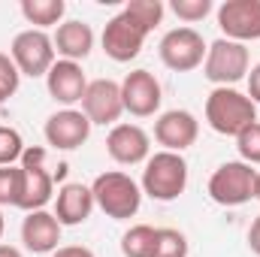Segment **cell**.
I'll return each instance as SVG.
<instances>
[{"instance_id":"836d02e7","label":"cell","mask_w":260,"mask_h":257,"mask_svg":"<svg viewBox=\"0 0 260 257\" xmlns=\"http://www.w3.org/2000/svg\"><path fill=\"white\" fill-rule=\"evenodd\" d=\"M3 230H6V221H3V209H0V236H3Z\"/></svg>"},{"instance_id":"83f0119b","label":"cell","mask_w":260,"mask_h":257,"mask_svg":"<svg viewBox=\"0 0 260 257\" xmlns=\"http://www.w3.org/2000/svg\"><path fill=\"white\" fill-rule=\"evenodd\" d=\"M18 85H21V73H18L15 61L0 52V100L6 103V100L18 91Z\"/></svg>"},{"instance_id":"7c38bea8","label":"cell","mask_w":260,"mask_h":257,"mask_svg":"<svg viewBox=\"0 0 260 257\" xmlns=\"http://www.w3.org/2000/svg\"><path fill=\"white\" fill-rule=\"evenodd\" d=\"M91 127L94 124L88 121V115L82 109H58L55 115L46 118L43 133H46V142L52 148H58V151H76V148H82L88 142Z\"/></svg>"},{"instance_id":"9a60e30c","label":"cell","mask_w":260,"mask_h":257,"mask_svg":"<svg viewBox=\"0 0 260 257\" xmlns=\"http://www.w3.org/2000/svg\"><path fill=\"white\" fill-rule=\"evenodd\" d=\"M106 151L121 167L145 164L151 157V136L139 124H115L106 136Z\"/></svg>"},{"instance_id":"4316f807","label":"cell","mask_w":260,"mask_h":257,"mask_svg":"<svg viewBox=\"0 0 260 257\" xmlns=\"http://www.w3.org/2000/svg\"><path fill=\"white\" fill-rule=\"evenodd\" d=\"M170 9L176 12V18L194 24V21H203L212 12V0H173Z\"/></svg>"},{"instance_id":"f1b7e54d","label":"cell","mask_w":260,"mask_h":257,"mask_svg":"<svg viewBox=\"0 0 260 257\" xmlns=\"http://www.w3.org/2000/svg\"><path fill=\"white\" fill-rule=\"evenodd\" d=\"M245 82H248V97H251V103L260 106V64H254L251 70H248Z\"/></svg>"},{"instance_id":"5b68a950","label":"cell","mask_w":260,"mask_h":257,"mask_svg":"<svg viewBox=\"0 0 260 257\" xmlns=\"http://www.w3.org/2000/svg\"><path fill=\"white\" fill-rule=\"evenodd\" d=\"M254 182H257L254 167H248L245 160H227L209 176V197L218 206L236 209L254 200Z\"/></svg>"},{"instance_id":"e0dca14e","label":"cell","mask_w":260,"mask_h":257,"mask_svg":"<svg viewBox=\"0 0 260 257\" xmlns=\"http://www.w3.org/2000/svg\"><path fill=\"white\" fill-rule=\"evenodd\" d=\"M46 88H49L55 103H61L64 109H73V103H82V97L88 91V79H85L82 64H76V61H55V67L46 76Z\"/></svg>"},{"instance_id":"44dd1931","label":"cell","mask_w":260,"mask_h":257,"mask_svg":"<svg viewBox=\"0 0 260 257\" xmlns=\"http://www.w3.org/2000/svg\"><path fill=\"white\" fill-rule=\"evenodd\" d=\"M154 239L157 227L151 224H133L121 236V254L124 257H154Z\"/></svg>"},{"instance_id":"e575fe53","label":"cell","mask_w":260,"mask_h":257,"mask_svg":"<svg viewBox=\"0 0 260 257\" xmlns=\"http://www.w3.org/2000/svg\"><path fill=\"white\" fill-rule=\"evenodd\" d=\"M0 106H3V100H0Z\"/></svg>"},{"instance_id":"6da1fadb","label":"cell","mask_w":260,"mask_h":257,"mask_svg":"<svg viewBox=\"0 0 260 257\" xmlns=\"http://www.w3.org/2000/svg\"><path fill=\"white\" fill-rule=\"evenodd\" d=\"M206 121L215 133L236 139L242 130L257 121V106L248 94L236 88H212V94L206 97Z\"/></svg>"},{"instance_id":"ffe728a7","label":"cell","mask_w":260,"mask_h":257,"mask_svg":"<svg viewBox=\"0 0 260 257\" xmlns=\"http://www.w3.org/2000/svg\"><path fill=\"white\" fill-rule=\"evenodd\" d=\"M64 12H67L64 0H21V15L37 30H46L52 24H61L64 21Z\"/></svg>"},{"instance_id":"d6986e66","label":"cell","mask_w":260,"mask_h":257,"mask_svg":"<svg viewBox=\"0 0 260 257\" xmlns=\"http://www.w3.org/2000/svg\"><path fill=\"white\" fill-rule=\"evenodd\" d=\"M52 43H55V55H61V61H76L79 64L94 49V30H91V24H85L79 18H70V21L58 24Z\"/></svg>"},{"instance_id":"3957f363","label":"cell","mask_w":260,"mask_h":257,"mask_svg":"<svg viewBox=\"0 0 260 257\" xmlns=\"http://www.w3.org/2000/svg\"><path fill=\"white\" fill-rule=\"evenodd\" d=\"M91 194H94L97 209L106 218H112V221H127L142 206V188L130 179L127 173H121V170L100 173L91 182Z\"/></svg>"},{"instance_id":"d4e9b609","label":"cell","mask_w":260,"mask_h":257,"mask_svg":"<svg viewBox=\"0 0 260 257\" xmlns=\"http://www.w3.org/2000/svg\"><path fill=\"white\" fill-rule=\"evenodd\" d=\"M21 203V167H0V209Z\"/></svg>"},{"instance_id":"cb8c5ba5","label":"cell","mask_w":260,"mask_h":257,"mask_svg":"<svg viewBox=\"0 0 260 257\" xmlns=\"http://www.w3.org/2000/svg\"><path fill=\"white\" fill-rule=\"evenodd\" d=\"M24 154V139L15 127L0 124V167H15V160H21Z\"/></svg>"},{"instance_id":"4dcf8cb0","label":"cell","mask_w":260,"mask_h":257,"mask_svg":"<svg viewBox=\"0 0 260 257\" xmlns=\"http://www.w3.org/2000/svg\"><path fill=\"white\" fill-rule=\"evenodd\" d=\"M248 248L260 257V215L251 221V227H248Z\"/></svg>"},{"instance_id":"5bb4252c","label":"cell","mask_w":260,"mask_h":257,"mask_svg":"<svg viewBox=\"0 0 260 257\" xmlns=\"http://www.w3.org/2000/svg\"><path fill=\"white\" fill-rule=\"evenodd\" d=\"M197 136H200V121L188 109H170V112L157 115V121H154V139H157V145H164V151L182 154L185 148H191L197 142Z\"/></svg>"},{"instance_id":"1f68e13d","label":"cell","mask_w":260,"mask_h":257,"mask_svg":"<svg viewBox=\"0 0 260 257\" xmlns=\"http://www.w3.org/2000/svg\"><path fill=\"white\" fill-rule=\"evenodd\" d=\"M0 257H21V251L12 245H0Z\"/></svg>"},{"instance_id":"8992f818","label":"cell","mask_w":260,"mask_h":257,"mask_svg":"<svg viewBox=\"0 0 260 257\" xmlns=\"http://www.w3.org/2000/svg\"><path fill=\"white\" fill-rule=\"evenodd\" d=\"M21 203L18 209L24 212H40L49 206L55 194V176L46 170V148L30 145L21 154Z\"/></svg>"},{"instance_id":"9c48e42d","label":"cell","mask_w":260,"mask_h":257,"mask_svg":"<svg viewBox=\"0 0 260 257\" xmlns=\"http://www.w3.org/2000/svg\"><path fill=\"white\" fill-rule=\"evenodd\" d=\"M145 37H148V30L121 9L118 15H112V18L106 21L100 43H103L106 58H112V61H118V64H127V61H133V58L142 52Z\"/></svg>"},{"instance_id":"7a4b0ae2","label":"cell","mask_w":260,"mask_h":257,"mask_svg":"<svg viewBox=\"0 0 260 257\" xmlns=\"http://www.w3.org/2000/svg\"><path fill=\"white\" fill-rule=\"evenodd\" d=\"M142 194L157 203H173L188 188V160L176 151H154L142 170Z\"/></svg>"},{"instance_id":"8fae6325","label":"cell","mask_w":260,"mask_h":257,"mask_svg":"<svg viewBox=\"0 0 260 257\" xmlns=\"http://www.w3.org/2000/svg\"><path fill=\"white\" fill-rule=\"evenodd\" d=\"M218 27L224 40L242 46L260 40V0H224L218 6Z\"/></svg>"},{"instance_id":"2e32d148","label":"cell","mask_w":260,"mask_h":257,"mask_svg":"<svg viewBox=\"0 0 260 257\" xmlns=\"http://www.w3.org/2000/svg\"><path fill=\"white\" fill-rule=\"evenodd\" d=\"M61 224H58V218H55V212H46V209H40V212H27L24 215V221H21V242H24V248L27 251H34V254H55L61 245Z\"/></svg>"},{"instance_id":"4fadbf2b","label":"cell","mask_w":260,"mask_h":257,"mask_svg":"<svg viewBox=\"0 0 260 257\" xmlns=\"http://www.w3.org/2000/svg\"><path fill=\"white\" fill-rule=\"evenodd\" d=\"M121 100H124V112L136 115V118H151L164 100L160 82L148 70H133L121 82Z\"/></svg>"},{"instance_id":"f546056e","label":"cell","mask_w":260,"mask_h":257,"mask_svg":"<svg viewBox=\"0 0 260 257\" xmlns=\"http://www.w3.org/2000/svg\"><path fill=\"white\" fill-rule=\"evenodd\" d=\"M52 257H94V251L85 248V245H64V248H58Z\"/></svg>"},{"instance_id":"277c9868","label":"cell","mask_w":260,"mask_h":257,"mask_svg":"<svg viewBox=\"0 0 260 257\" xmlns=\"http://www.w3.org/2000/svg\"><path fill=\"white\" fill-rule=\"evenodd\" d=\"M251 70V55L248 46L233 43V40H215L206 52L203 61V76L215 85V88H233L236 82H242Z\"/></svg>"},{"instance_id":"ba28073f","label":"cell","mask_w":260,"mask_h":257,"mask_svg":"<svg viewBox=\"0 0 260 257\" xmlns=\"http://www.w3.org/2000/svg\"><path fill=\"white\" fill-rule=\"evenodd\" d=\"M157 52H160L164 67H170L173 73H191L206 61L209 46H206L203 34L194 27H173L170 34H164Z\"/></svg>"},{"instance_id":"d6a6232c","label":"cell","mask_w":260,"mask_h":257,"mask_svg":"<svg viewBox=\"0 0 260 257\" xmlns=\"http://www.w3.org/2000/svg\"><path fill=\"white\" fill-rule=\"evenodd\" d=\"M254 200H260V173H257V182H254Z\"/></svg>"},{"instance_id":"ac0fdd59","label":"cell","mask_w":260,"mask_h":257,"mask_svg":"<svg viewBox=\"0 0 260 257\" xmlns=\"http://www.w3.org/2000/svg\"><path fill=\"white\" fill-rule=\"evenodd\" d=\"M94 194L91 185H82V182H67L64 188L55 197V218L61 227H79L91 218L94 212Z\"/></svg>"},{"instance_id":"7402d4cb","label":"cell","mask_w":260,"mask_h":257,"mask_svg":"<svg viewBox=\"0 0 260 257\" xmlns=\"http://www.w3.org/2000/svg\"><path fill=\"white\" fill-rule=\"evenodd\" d=\"M154 257H188V236L176 227H157Z\"/></svg>"},{"instance_id":"52a82bcc","label":"cell","mask_w":260,"mask_h":257,"mask_svg":"<svg viewBox=\"0 0 260 257\" xmlns=\"http://www.w3.org/2000/svg\"><path fill=\"white\" fill-rule=\"evenodd\" d=\"M9 58L15 61L21 76H30V79L49 76V70L58 61L52 37L46 30H37V27H27V30L15 34V40L9 46Z\"/></svg>"},{"instance_id":"484cf974","label":"cell","mask_w":260,"mask_h":257,"mask_svg":"<svg viewBox=\"0 0 260 257\" xmlns=\"http://www.w3.org/2000/svg\"><path fill=\"white\" fill-rule=\"evenodd\" d=\"M236 148H239V160H245L248 167L260 164V121H254L236 136Z\"/></svg>"},{"instance_id":"30bf717a","label":"cell","mask_w":260,"mask_h":257,"mask_svg":"<svg viewBox=\"0 0 260 257\" xmlns=\"http://www.w3.org/2000/svg\"><path fill=\"white\" fill-rule=\"evenodd\" d=\"M82 112L88 115L91 124L100 127H115L118 118L124 115V100H121V82L112 79H94L88 82V91L82 97Z\"/></svg>"},{"instance_id":"603a6c76","label":"cell","mask_w":260,"mask_h":257,"mask_svg":"<svg viewBox=\"0 0 260 257\" xmlns=\"http://www.w3.org/2000/svg\"><path fill=\"white\" fill-rule=\"evenodd\" d=\"M124 12H127L130 18H136L148 34L164 21V3L160 0H130L127 6H124Z\"/></svg>"}]
</instances>
